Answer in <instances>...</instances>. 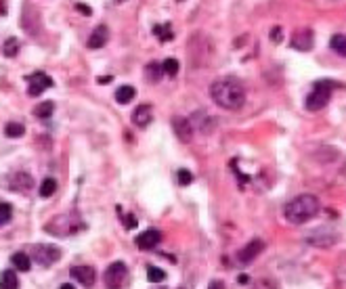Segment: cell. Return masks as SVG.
<instances>
[{"mask_svg": "<svg viewBox=\"0 0 346 289\" xmlns=\"http://www.w3.org/2000/svg\"><path fill=\"white\" fill-rule=\"evenodd\" d=\"M252 289H279V285H277V281L271 279V277H260L252 283Z\"/></svg>", "mask_w": 346, "mask_h": 289, "instance_id": "obj_24", "label": "cell"}, {"mask_svg": "<svg viewBox=\"0 0 346 289\" xmlns=\"http://www.w3.org/2000/svg\"><path fill=\"white\" fill-rule=\"evenodd\" d=\"M159 241H161V233L157 229H147V231H143L141 235L136 237L134 243L138 246V250L147 252V250H153L155 246H159Z\"/></svg>", "mask_w": 346, "mask_h": 289, "instance_id": "obj_10", "label": "cell"}, {"mask_svg": "<svg viewBox=\"0 0 346 289\" xmlns=\"http://www.w3.org/2000/svg\"><path fill=\"white\" fill-rule=\"evenodd\" d=\"M172 128H174L176 137H178L182 143H189V141L193 139V126H191L189 120L176 116V118H172Z\"/></svg>", "mask_w": 346, "mask_h": 289, "instance_id": "obj_13", "label": "cell"}, {"mask_svg": "<svg viewBox=\"0 0 346 289\" xmlns=\"http://www.w3.org/2000/svg\"><path fill=\"white\" fill-rule=\"evenodd\" d=\"M164 76V72H161V65L159 63H149V65H145V78H147V82H159V78Z\"/></svg>", "mask_w": 346, "mask_h": 289, "instance_id": "obj_19", "label": "cell"}, {"mask_svg": "<svg viewBox=\"0 0 346 289\" xmlns=\"http://www.w3.org/2000/svg\"><path fill=\"white\" fill-rule=\"evenodd\" d=\"M5 135H7L9 139H19V137H23V135H26V128H23V124L9 122V124L5 126Z\"/></svg>", "mask_w": 346, "mask_h": 289, "instance_id": "obj_22", "label": "cell"}, {"mask_svg": "<svg viewBox=\"0 0 346 289\" xmlns=\"http://www.w3.org/2000/svg\"><path fill=\"white\" fill-rule=\"evenodd\" d=\"M319 212H321V204H319V199L311 193L294 197L292 202H288L286 208H283V216L290 225H307V222L313 220Z\"/></svg>", "mask_w": 346, "mask_h": 289, "instance_id": "obj_2", "label": "cell"}, {"mask_svg": "<svg viewBox=\"0 0 346 289\" xmlns=\"http://www.w3.org/2000/svg\"><path fill=\"white\" fill-rule=\"evenodd\" d=\"M0 289H19V279L15 271H5L0 277Z\"/></svg>", "mask_w": 346, "mask_h": 289, "instance_id": "obj_17", "label": "cell"}, {"mask_svg": "<svg viewBox=\"0 0 346 289\" xmlns=\"http://www.w3.org/2000/svg\"><path fill=\"white\" fill-rule=\"evenodd\" d=\"M134 95H136V91L132 86H120L118 91H115V101H118L120 105H126L134 99Z\"/></svg>", "mask_w": 346, "mask_h": 289, "instance_id": "obj_18", "label": "cell"}, {"mask_svg": "<svg viewBox=\"0 0 346 289\" xmlns=\"http://www.w3.org/2000/svg\"><path fill=\"white\" fill-rule=\"evenodd\" d=\"M3 53H5V57H17V53H19V40L17 38H9L3 44Z\"/></svg>", "mask_w": 346, "mask_h": 289, "instance_id": "obj_25", "label": "cell"}, {"mask_svg": "<svg viewBox=\"0 0 346 289\" xmlns=\"http://www.w3.org/2000/svg\"><path fill=\"white\" fill-rule=\"evenodd\" d=\"M210 97L218 107L229 109V111H237L246 103V88L235 78H220V80L212 82Z\"/></svg>", "mask_w": 346, "mask_h": 289, "instance_id": "obj_1", "label": "cell"}, {"mask_svg": "<svg viewBox=\"0 0 346 289\" xmlns=\"http://www.w3.org/2000/svg\"><path fill=\"white\" fill-rule=\"evenodd\" d=\"M57 191V181L55 179H51V176H49V179H44L42 181V185H40V197H51L53 193Z\"/></svg>", "mask_w": 346, "mask_h": 289, "instance_id": "obj_23", "label": "cell"}, {"mask_svg": "<svg viewBox=\"0 0 346 289\" xmlns=\"http://www.w3.org/2000/svg\"><path fill=\"white\" fill-rule=\"evenodd\" d=\"M76 9H78L82 15H86V17H90V15H92V9H90L88 5H82V3H78V5H76Z\"/></svg>", "mask_w": 346, "mask_h": 289, "instance_id": "obj_33", "label": "cell"}, {"mask_svg": "<svg viewBox=\"0 0 346 289\" xmlns=\"http://www.w3.org/2000/svg\"><path fill=\"white\" fill-rule=\"evenodd\" d=\"M271 40H273V42H281V40H283V30H281L279 26H275V28H273V32H271Z\"/></svg>", "mask_w": 346, "mask_h": 289, "instance_id": "obj_31", "label": "cell"}, {"mask_svg": "<svg viewBox=\"0 0 346 289\" xmlns=\"http://www.w3.org/2000/svg\"><path fill=\"white\" fill-rule=\"evenodd\" d=\"M28 82H30V88H28V95H30V97H38V95H42L49 86H53V80L46 76V74H42V72L30 76Z\"/></svg>", "mask_w": 346, "mask_h": 289, "instance_id": "obj_9", "label": "cell"}, {"mask_svg": "<svg viewBox=\"0 0 346 289\" xmlns=\"http://www.w3.org/2000/svg\"><path fill=\"white\" fill-rule=\"evenodd\" d=\"M262 250H264V241H262V239H254V241L248 243L243 250L237 252V262H239L241 266H248V264H252L254 260H256V258L262 254Z\"/></svg>", "mask_w": 346, "mask_h": 289, "instance_id": "obj_7", "label": "cell"}, {"mask_svg": "<svg viewBox=\"0 0 346 289\" xmlns=\"http://www.w3.org/2000/svg\"><path fill=\"white\" fill-rule=\"evenodd\" d=\"M161 72H164L168 78L176 76L178 74V61L176 59H166L164 63H161Z\"/></svg>", "mask_w": 346, "mask_h": 289, "instance_id": "obj_26", "label": "cell"}, {"mask_svg": "<svg viewBox=\"0 0 346 289\" xmlns=\"http://www.w3.org/2000/svg\"><path fill=\"white\" fill-rule=\"evenodd\" d=\"M9 220H11V206L3 204V206H0V227H3L5 222H9Z\"/></svg>", "mask_w": 346, "mask_h": 289, "instance_id": "obj_29", "label": "cell"}, {"mask_svg": "<svg viewBox=\"0 0 346 289\" xmlns=\"http://www.w3.org/2000/svg\"><path fill=\"white\" fill-rule=\"evenodd\" d=\"M46 233H53L57 237H67V235H74L78 231L84 229L82 220L78 218V214H61L57 218H53L51 222H46Z\"/></svg>", "mask_w": 346, "mask_h": 289, "instance_id": "obj_4", "label": "cell"}, {"mask_svg": "<svg viewBox=\"0 0 346 289\" xmlns=\"http://www.w3.org/2000/svg\"><path fill=\"white\" fill-rule=\"evenodd\" d=\"M11 262H13V266H15V269H17V271H21V273H28V271L32 269V258H30L28 254H23V252H19V254H13Z\"/></svg>", "mask_w": 346, "mask_h": 289, "instance_id": "obj_16", "label": "cell"}, {"mask_svg": "<svg viewBox=\"0 0 346 289\" xmlns=\"http://www.w3.org/2000/svg\"><path fill=\"white\" fill-rule=\"evenodd\" d=\"M332 51H336L340 57H346V36L344 34H334L330 40Z\"/></svg>", "mask_w": 346, "mask_h": 289, "instance_id": "obj_21", "label": "cell"}, {"mask_svg": "<svg viewBox=\"0 0 346 289\" xmlns=\"http://www.w3.org/2000/svg\"><path fill=\"white\" fill-rule=\"evenodd\" d=\"M208 289H225V285H222V281H212L208 285Z\"/></svg>", "mask_w": 346, "mask_h": 289, "instance_id": "obj_34", "label": "cell"}, {"mask_svg": "<svg viewBox=\"0 0 346 289\" xmlns=\"http://www.w3.org/2000/svg\"><path fill=\"white\" fill-rule=\"evenodd\" d=\"M178 183L180 185H191L193 183V176L189 170H178Z\"/></svg>", "mask_w": 346, "mask_h": 289, "instance_id": "obj_30", "label": "cell"}, {"mask_svg": "<svg viewBox=\"0 0 346 289\" xmlns=\"http://www.w3.org/2000/svg\"><path fill=\"white\" fill-rule=\"evenodd\" d=\"M69 275H72V279H76L84 287H92L95 281H97V271L92 269V266H74V269L69 271Z\"/></svg>", "mask_w": 346, "mask_h": 289, "instance_id": "obj_8", "label": "cell"}, {"mask_svg": "<svg viewBox=\"0 0 346 289\" xmlns=\"http://www.w3.org/2000/svg\"><path fill=\"white\" fill-rule=\"evenodd\" d=\"M53 111H55V103L44 101V103H40V105L34 107V116L40 118V120H46V118H51V116H53Z\"/></svg>", "mask_w": 346, "mask_h": 289, "instance_id": "obj_20", "label": "cell"}, {"mask_svg": "<svg viewBox=\"0 0 346 289\" xmlns=\"http://www.w3.org/2000/svg\"><path fill=\"white\" fill-rule=\"evenodd\" d=\"M153 34H155L161 42L172 40V30H170V26H155V28H153Z\"/></svg>", "mask_w": 346, "mask_h": 289, "instance_id": "obj_28", "label": "cell"}, {"mask_svg": "<svg viewBox=\"0 0 346 289\" xmlns=\"http://www.w3.org/2000/svg\"><path fill=\"white\" fill-rule=\"evenodd\" d=\"M9 187L17 193H30L32 187H34V179L28 172H17L9 179Z\"/></svg>", "mask_w": 346, "mask_h": 289, "instance_id": "obj_11", "label": "cell"}, {"mask_svg": "<svg viewBox=\"0 0 346 289\" xmlns=\"http://www.w3.org/2000/svg\"><path fill=\"white\" fill-rule=\"evenodd\" d=\"M103 283L107 289H124L128 283V269L124 262H113L103 273Z\"/></svg>", "mask_w": 346, "mask_h": 289, "instance_id": "obj_5", "label": "cell"}, {"mask_svg": "<svg viewBox=\"0 0 346 289\" xmlns=\"http://www.w3.org/2000/svg\"><path fill=\"white\" fill-rule=\"evenodd\" d=\"M338 84H334L332 80H319V82H315L311 95L304 101L307 109L309 111H319L323 107H328V103L332 101V95H334V88Z\"/></svg>", "mask_w": 346, "mask_h": 289, "instance_id": "obj_3", "label": "cell"}, {"mask_svg": "<svg viewBox=\"0 0 346 289\" xmlns=\"http://www.w3.org/2000/svg\"><path fill=\"white\" fill-rule=\"evenodd\" d=\"M61 258V250L55 246H44V243H38V246L32 248V262H36L38 266H53L55 262H59Z\"/></svg>", "mask_w": 346, "mask_h": 289, "instance_id": "obj_6", "label": "cell"}, {"mask_svg": "<svg viewBox=\"0 0 346 289\" xmlns=\"http://www.w3.org/2000/svg\"><path fill=\"white\" fill-rule=\"evenodd\" d=\"M107 40H109V30H107V26H97L95 30H92V34H90V38H88L86 44H88L90 51H97V49L105 47Z\"/></svg>", "mask_w": 346, "mask_h": 289, "instance_id": "obj_14", "label": "cell"}, {"mask_svg": "<svg viewBox=\"0 0 346 289\" xmlns=\"http://www.w3.org/2000/svg\"><path fill=\"white\" fill-rule=\"evenodd\" d=\"M115 3H124V0H115Z\"/></svg>", "mask_w": 346, "mask_h": 289, "instance_id": "obj_38", "label": "cell"}, {"mask_svg": "<svg viewBox=\"0 0 346 289\" xmlns=\"http://www.w3.org/2000/svg\"><path fill=\"white\" fill-rule=\"evenodd\" d=\"M59 289H76V287H74V285H72V283H63V285H61V287H59Z\"/></svg>", "mask_w": 346, "mask_h": 289, "instance_id": "obj_36", "label": "cell"}, {"mask_svg": "<svg viewBox=\"0 0 346 289\" xmlns=\"http://www.w3.org/2000/svg\"><path fill=\"white\" fill-rule=\"evenodd\" d=\"M151 120H153V109L149 105H138L134 109V114H132V124L134 126L145 128V126L151 124Z\"/></svg>", "mask_w": 346, "mask_h": 289, "instance_id": "obj_15", "label": "cell"}, {"mask_svg": "<svg viewBox=\"0 0 346 289\" xmlns=\"http://www.w3.org/2000/svg\"><path fill=\"white\" fill-rule=\"evenodd\" d=\"M124 227L126 229H136V216L134 214H126L124 216Z\"/></svg>", "mask_w": 346, "mask_h": 289, "instance_id": "obj_32", "label": "cell"}, {"mask_svg": "<svg viewBox=\"0 0 346 289\" xmlns=\"http://www.w3.org/2000/svg\"><path fill=\"white\" fill-rule=\"evenodd\" d=\"M147 279L151 283H161V281L166 279V275H164V271H161V269H157V266H149V269H147Z\"/></svg>", "mask_w": 346, "mask_h": 289, "instance_id": "obj_27", "label": "cell"}, {"mask_svg": "<svg viewBox=\"0 0 346 289\" xmlns=\"http://www.w3.org/2000/svg\"><path fill=\"white\" fill-rule=\"evenodd\" d=\"M292 49H296V51H311L313 49V30H309V28L298 30L292 36Z\"/></svg>", "mask_w": 346, "mask_h": 289, "instance_id": "obj_12", "label": "cell"}, {"mask_svg": "<svg viewBox=\"0 0 346 289\" xmlns=\"http://www.w3.org/2000/svg\"><path fill=\"white\" fill-rule=\"evenodd\" d=\"M248 281H250V277H246V275H241V277H239V283H241V285H246Z\"/></svg>", "mask_w": 346, "mask_h": 289, "instance_id": "obj_37", "label": "cell"}, {"mask_svg": "<svg viewBox=\"0 0 346 289\" xmlns=\"http://www.w3.org/2000/svg\"><path fill=\"white\" fill-rule=\"evenodd\" d=\"M97 82H99V84H109V82H111V76H103V78H99Z\"/></svg>", "mask_w": 346, "mask_h": 289, "instance_id": "obj_35", "label": "cell"}]
</instances>
